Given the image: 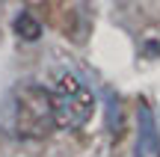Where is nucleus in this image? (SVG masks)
Returning <instances> with one entry per match:
<instances>
[{
	"instance_id": "obj_4",
	"label": "nucleus",
	"mask_w": 160,
	"mask_h": 157,
	"mask_svg": "<svg viewBox=\"0 0 160 157\" xmlns=\"http://www.w3.org/2000/svg\"><path fill=\"white\" fill-rule=\"evenodd\" d=\"M15 33L18 36H24V39H39V33H42V27H39V21H36L33 15H18V21H15Z\"/></svg>"
},
{
	"instance_id": "obj_1",
	"label": "nucleus",
	"mask_w": 160,
	"mask_h": 157,
	"mask_svg": "<svg viewBox=\"0 0 160 157\" xmlns=\"http://www.w3.org/2000/svg\"><path fill=\"white\" fill-rule=\"evenodd\" d=\"M57 128L53 98L45 86L27 83L15 92V134L21 140H45Z\"/></svg>"
},
{
	"instance_id": "obj_3",
	"label": "nucleus",
	"mask_w": 160,
	"mask_h": 157,
	"mask_svg": "<svg viewBox=\"0 0 160 157\" xmlns=\"http://www.w3.org/2000/svg\"><path fill=\"white\" fill-rule=\"evenodd\" d=\"M137 116H139V134H137L133 157H160V128H157V119L145 101H139Z\"/></svg>"
},
{
	"instance_id": "obj_2",
	"label": "nucleus",
	"mask_w": 160,
	"mask_h": 157,
	"mask_svg": "<svg viewBox=\"0 0 160 157\" xmlns=\"http://www.w3.org/2000/svg\"><path fill=\"white\" fill-rule=\"evenodd\" d=\"M53 98V116H57V128L65 130H77L95 113V95L80 77L74 74H62L57 77V86L51 92Z\"/></svg>"
}]
</instances>
